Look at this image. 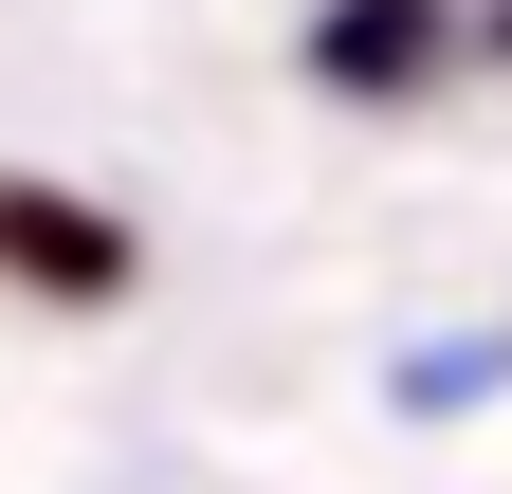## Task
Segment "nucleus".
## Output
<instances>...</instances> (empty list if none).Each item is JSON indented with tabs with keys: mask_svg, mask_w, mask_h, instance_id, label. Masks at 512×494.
I'll return each mask as SVG.
<instances>
[{
	"mask_svg": "<svg viewBox=\"0 0 512 494\" xmlns=\"http://www.w3.org/2000/svg\"><path fill=\"white\" fill-rule=\"evenodd\" d=\"M476 55H494V74H512V0H476Z\"/></svg>",
	"mask_w": 512,
	"mask_h": 494,
	"instance_id": "7ed1b4c3",
	"label": "nucleus"
},
{
	"mask_svg": "<svg viewBox=\"0 0 512 494\" xmlns=\"http://www.w3.org/2000/svg\"><path fill=\"white\" fill-rule=\"evenodd\" d=\"M439 55H476V0H330L311 19V92L403 110V92H439Z\"/></svg>",
	"mask_w": 512,
	"mask_h": 494,
	"instance_id": "f257e3e1",
	"label": "nucleus"
},
{
	"mask_svg": "<svg viewBox=\"0 0 512 494\" xmlns=\"http://www.w3.org/2000/svg\"><path fill=\"white\" fill-rule=\"evenodd\" d=\"M0 275L19 293H128V220L74 183H0Z\"/></svg>",
	"mask_w": 512,
	"mask_h": 494,
	"instance_id": "f03ea898",
	"label": "nucleus"
}]
</instances>
